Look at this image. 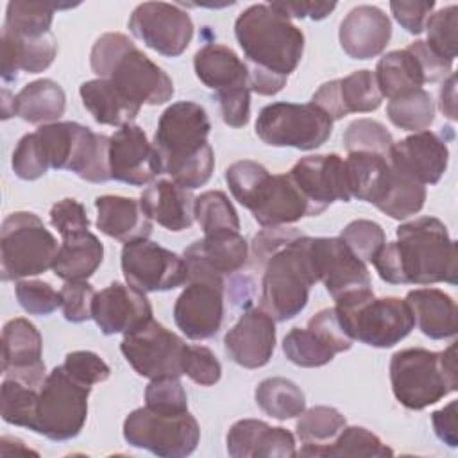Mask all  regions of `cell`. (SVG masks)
<instances>
[{"instance_id": "cell-31", "label": "cell", "mask_w": 458, "mask_h": 458, "mask_svg": "<svg viewBox=\"0 0 458 458\" xmlns=\"http://www.w3.org/2000/svg\"><path fill=\"white\" fill-rule=\"evenodd\" d=\"M140 204L152 222L174 233L184 231L195 222V197L172 179L152 181L150 186L143 190Z\"/></svg>"}, {"instance_id": "cell-26", "label": "cell", "mask_w": 458, "mask_h": 458, "mask_svg": "<svg viewBox=\"0 0 458 458\" xmlns=\"http://www.w3.org/2000/svg\"><path fill=\"white\" fill-rule=\"evenodd\" d=\"M225 352L245 369L267 365L276 349V320L261 308L243 311L240 320L225 333Z\"/></svg>"}, {"instance_id": "cell-58", "label": "cell", "mask_w": 458, "mask_h": 458, "mask_svg": "<svg viewBox=\"0 0 458 458\" xmlns=\"http://www.w3.org/2000/svg\"><path fill=\"white\" fill-rule=\"evenodd\" d=\"M302 233L295 227H265L263 231H259L254 236L252 242V256L256 265H265V261L277 252L279 249H283L284 245H288L292 240L299 238Z\"/></svg>"}, {"instance_id": "cell-57", "label": "cell", "mask_w": 458, "mask_h": 458, "mask_svg": "<svg viewBox=\"0 0 458 458\" xmlns=\"http://www.w3.org/2000/svg\"><path fill=\"white\" fill-rule=\"evenodd\" d=\"M50 224L57 229L61 238L84 233L89 229V218L84 206L75 199H63L50 209Z\"/></svg>"}, {"instance_id": "cell-13", "label": "cell", "mask_w": 458, "mask_h": 458, "mask_svg": "<svg viewBox=\"0 0 458 458\" xmlns=\"http://www.w3.org/2000/svg\"><path fill=\"white\" fill-rule=\"evenodd\" d=\"M129 445L147 449L161 458H182L197 449L200 428L190 411L161 413L147 406L136 408L123 420Z\"/></svg>"}, {"instance_id": "cell-1", "label": "cell", "mask_w": 458, "mask_h": 458, "mask_svg": "<svg viewBox=\"0 0 458 458\" xmlns=\"http://www.w3.org/2000/svg\"><path fill=\"white\" fill-rule=\"evenodd\" d=\"M374 258L379 277L390 284H456L458 254L447 227L435 216H420L395 231Z\"/></svg>"}, {"instance_id": "cell-20", "label": "cell", "mask_w": 458, "mask_h": 458, "mask_svg": "<svg viewBox=\"0 0 458 458\" xmlns=\"http://www.w3.org/2000/svg\"><path fill=\"white\" fill-rule=\"evenodd\" d=\"M310 252L318 281L336 301L352 292L370 288L367 265L338 238H310Z\"/></svg>"}, {"instance_id": "cell-11", "label": "cell", "mask_w": 458, "mask_h": 458, "mask_svg": "<svg viewBox=\"0 0 458 458\" xmlns=\"http://www.w3.org/2000/svg\"><path fill=\"white\" fill-rule=\"evenodd\" d=\"M193 68L199 81L215 91L222 120L229 127H243L250 116L249 66L234 50L220 43H208L197 50Z\"/></svg>"}, {"instance_id": "cell-54", "label": "cell", "mask_w": 458, "mask_h": 458, "mask_svg": "<svg viewBox=\"0 0 458 458\" xmlns=\"http://www.w3.org/2000/svg\"><path fill=\"white\" fill-rule=\"evenodd\" d=\"M182 374L202 386L218 383L222 376V365L211 349L204 345H188L182 358Z\"/></svg>"}, {"instance_id": "cell-61", "label": "cell", "mask_w": 458, "mask_h": 458, "mask_svg": "<svg viewBox=\"0 0 458 458\" xmlns=\"http://www.w3.org/2000/svg\"><path fill=\"white\" fill-rule=\"evenodd\" d=\"M272 5L288 18L310 16L311 20H322L336 7L335 2H274Z\"/></svg>"}, {"instance_id": "cell-5", "label": "cell", "mask_w": 458, "mask_h": 458, "mask_svg": "<svg viewBox=\"0 0 458 458\" xmlns=\"http://www.w3.org/2000/svg\"><path fill=\"white\" fill-rule=\"evenodd\" d=\"M225 181L233 197L263 227L286 225L313 216L308 199L290 174L272 175L263 165L243 159L225 170Z\"/></svg>"}, {"instance_id": "cell-41", "label": "cell", "mask_w": 458, "mask_h": 458, "mask_svg": "<svg viewBox=\"0 0 458 458\" xmlns=\"http://www.w3.org/2000/svg\"><path fill=\"white\" fill-rule=\"evenodd\" d=\"M256 404L272 419L286 420L299 417L306 410L302 390L286 377H267L254 392Z\"/></svg>"}, {"instance_id": "cell-8", "label": "cell", "mask_w": 458, "mask_h": 458, "mask_svg": "<svg viewBox=\"0 0 458 458\" xmlns=\"http://www.w3.org/2000/svg\"><path fill=\"white\" fill-rule=\"evenodd\" d=\"M336 317L344 331L365 345L386 349L406 338L415 327L411 308L399 297L376 299L372 288L336 299Z\"/></svg>"}, {"instance_id": "cell-30", "label": "cell", "mask_w": 458, "mask_h": 458, "mask_svg": "<svg viewBox=\"0 0 458 458\" xmlns=\"http://www.w3.org/2000/svg\"><path fill=\"white\" fill-rule=\"evenodd\" d=\"M182 256L188 270H204L224 277L247 263L249 245L240 231H216L193 242Z\"/></svg>"}, {"instance_id": "cell-63", "label": "cell", "mask_w": 458, "mask_h": 458, "mask_svg": "<svg viewBox=\"0 0 458 458\" xmlns=\"http://www.w3.org/2000/svg\"><path fill=\"white\" fill-rule=\"evenodd\" d=\"M440 111L449 118L456 120V75L451 73L440 88Z\"/></svg>"}, {"instance_id": "cell-27", "label": "cell", "mask_w": 458, "mask_h": 458, "mask_svg": "<svg viewBox=\"0 0 458 458\" xmlns=\"http://www.w3.org/2000/svg\"><path fill=\"white\" fill-rule=\"evenodd\" d=\"M388 161L394 168L424 186L437 184L447 168L449 148L438 134L419 131L394 143Z\"/></svg>"}, {"instance_id": "cell-42", "label": "cell", "mask_w": 458, "mask_h": 458, "mask_svg": "<svg viewBox=\"0 0 458 458\" xmlns=\"http://www.w3.org/2000/svg\"><path fill=\"white\" fill-rule=\"evenodd\" d=\"M392 166V165H390ZM426 186L392 166L390 181L383 199L376 204L379 211L395 220H404L424 208Z\"/></svg>"}, {"instance_id": "cell-55", "label": "cell", "mask_w": 458, "mask_h": 458, "mask_svg": "<svg viewBox=\"0 0 458 458\" xmlns=\"http://www.w3.org/2000/svg\"><path fill=\"white\" fill-rule=\"evenodd\" d=\"M59 293L63 315L68 322L79 324L91 318L93 299L97 292L88 281H66Z\"/></svg>"}, {"instance_id": "cell-43", "label": "cell", "mask_w": 458, "mask_h": 458, "mask_svg": "<svg viewBox=\"0 0 458 458\" xmlns=\"http://www.w3.org/2000/svg\"><path fill=\"white\" fill-rule=\"evenodd\" d=\"M59 7H68V5H57L52 2H23V0L9 2L5 9L4 30H9L18 36H27V38L45 36L52 32L50 27H52L54 13Z\"/></svg>"}, {"instance_id": "cell-10", "label": "cell", "mask_w": 458, "mask_h": 458, "mask_svg": "<svg viewBox=\"0 0 458 458\" xmlns=\"http://www.w3.org/2000/svg\"><path fill=\"white\" fill-rule=\"evenodd\" d=\"M57 250V240L38 215L29 211L7 215L0 231L2 281H20L47 272Z\"/></svg>"}, {"instance_id": "cell-44", "label": "cell", "mask_w": 458, "mask_h": 458, "mask_svg": "<svg viewBox=\"0 0 458 458\" xmlns=\"http://www.w3.org/2000/svg\"><path fill=\"white\" fill-rule=\"evenodd\" d=\"M388 120L403 131H426L435 120V104L431 95L420 88L390 98L386 106Z\"/></svg>"}, {"instance_id": "cell-35", "label": "cell", "mask_w": 458, "mask_h": 458, "mask_svg": "<svg viewBox=\"0 0 458 458\" xmlns=\"http://www.w3.org/2000/svg\"><path fill=\"white\" fill-rule=\"evenodd\" d=\"M84 107L100 125L123 127L132 123L141 106L129 100L109 79L86 81L79 88Z\"/></svg>"}, {"instance_id": "cell-38", "label": "cell", "mask_w": 458, "mask_h": 458, "mask_svg": "<svg viewBox=\"0 0 458 458\" xmlns=\"http://www.w3.org/2000/svg\"><path fill=\"white\" fill-rule=\"evenodd\" d=\"M64 109V89L52 79L29 82L14 97V114L29 123H54L63 116Z\"/></svg>"}, {"instance_id": "cell-16", "label": "cell", "mask_w": 458, "mask_h": 458, "mask_svg": "<svg viewBox=\"0 0 458 458\" xmlns=\"http://www.w3.org/2000/svg\"><path fill=\"white\" fill-rule=\"evenodd\" d=\"M188 344L168 331L154 318L143 327L123 335L120 351L127 363L141 376L148 379L182 376V358Z\"/></svg>"}, {"instance_id": "cell-40", "label": "cell", "mask_w": 458, "mask_h": 458, "mask_svg": "<svg viewBox=\"0 0 458 458\" xmlns=\"http://www.w3.org/2000/svg\"><path fill=\"white\" fill-rule=\"evenodd\" d=\"M345 426V417L333 406H313L304 410L295 426L297 437L302 442L297 454L320 456V451L327 447Z\"/></svg>"}, {"instance_id": "cell-62", "label": "cell", "mask_w": 458, "mask_h": 458, "mask_svg": "<svg viewBox=\"0 0 458 458\" xmlns=\"http://www.w3.org/2000/svg\"><path fill=\"white\" fill-rule=\"evenodd\" d=\"M433 428L437 437L447 444L449 447L458 445V435H456V401H451L447 406L437 410L431 415Z\"/></svg>"}, {"instance_id": "cell-7", "label": "cell", "mask_w": 458, "mask_h": 458, "mask_svg": "<svg viewBox=\"0 0 458 458\" xmlns=\"http://www.w3.org/2000/svg\"><path fill=\"white\" fill-rule=\"evenodd\" d=\"M310 238L301 234L265 261L259 308L276 322L297 317L308 304L310 288L318 281L310 252Z\"/></svg>"}, {"instance_id": "cell-6", "label": "cell", "mask_w": 458, "mask_h": 458, "mask_svg": "<svg viewBox=\"0 0 458 458\" xmlns=\"http://www.w3.org/2000/svg\"><path fill=\"white\" fill-rule=\"evenodd\" d=\"M395 399L410 410H424L456 392V345L433 352L422 347L397 351L390 360Z\"/></svg>"}, {"instance_id": "cell-34", "label": "cell", "mask_w": 458, "mask_h": 458, "mask_svg": "<svg viewBox=\"0 0 458 458\" xmlns=\"http://www.w3.org/2000/svg\"><path fill=\"white\" fill-rule=\"evenodd\" d=\"M415 324L431 340H445L456 335L458 310L451 295L438 288H417L406 299Z\"/></svg>"}, {"instance_id": "cell-24", "label": "cell", "mask_w": 458, "mask_h": 458, "mask_svg": "<svg viewBox=\"0 0 458 458\" xmlns=\"http://www.w3.org/2000/svg\"><path fill=\"white\" fill-rule=\"evenodd\" d=\"M43 340L39 331L27 318H11L2 331V372L34 386H43L47 379L41 360Z\"/></svg>"}, {"instance_id": "cell-50", "label": "cell", "mask_w": 458, "mask_h": 458, "mask_svg": "<svg viewBox=\"0 0 458 458\" xmlns=\"http://www.w3.org/2000/svg\"><path fill=\"white\" fill-rule=\"evenodd\" d=\"M456 25H458V7L447 5L433 13L426 21L428 47L447 61L456 57Z\"/></svg>"}, {"instance_id": "cell-36", "label": "cell", "mask_w": 458, "mask_h": 458, "mask_svg": "<svg viewBox=\"0 0 458 458\" xmlns=\"http://www.w3.org/2000/svg\"><path fill=\"white\" fill-rule=\"evenodd\" d=\"M344 165L351 197L376 206L390 181L392 166L388 157L372 152H349Z\"/></svg>"}, {"instance_id": "cell-18", "label": "cell", "mask_w": 458, "mask_h": 458, "mask_svg": "<svg viewBox=\"0 0 458 458\" xmlns=\"http://www.w3.org/2000/svg\"><path fill=\"white\" fill-rule=\"evenodd\" d=\"M129 30L157 54L177 57L188 48L193 38V21L179 5L143 2L132 11Z\"/></svg>"}, {"instance_id": "cell-23", "label": "cell", "mask_w": 458, "mask_h": 458, "mask_svg": "<svg viewBox=\"0 0 458 458\" xmlns=\"http://www.w3.org/2000/svg\"><path fill=\"white\" fill-rule=\"evenodd\" d=\"M91 318L104 335H129L152 320V306L145 292L122 283H111L93 299Z\"/></svg>"}, {"instance_id": "cell-21", "label": "cell", "mask_w": 458, "mask_h": 458, "mask_svg": "<svg viewBox=\"0 0 458 458\" xmlns=\"http://www.w3.org/2000/svg\"><path fill=\"white\" fill-rule=\"evenodd\" d=\"M111 179L143 186L163 174L159 154L141 127L127 123L109 136Z\"/></svg>"}, {"instance_id": "cell-32", "label": "cell", "mask_w": 458, "mask_h": 458, "mask_svg": "<svg viewBox=\"0 0 458 458\" xmlns=\"http://www.w3.org/2000/svg\"><path fill=\"white\" fill-rule=\"evenodd\" d=\"M55 54L57 41L52 32L27 38L2 30V79L13 82L18 79V72L39 73L54 63Z\"/></svg>"}, {"instance_id": "cell-59", "label": "cell", "mask_w": 458, "mask_h": 458, "mask_svg": "<svg viewBox=\"0 0 458 458\" xmlns=\"http://www.w3.org/2000/svg\"><path fill=\"white\" fill-rule=\"evenodd\" d=\"M435 9V2H390V11L397 23L410 34H420Z\"/></svg>"}, {"instance_id": "cell-19", "label": "cell", "mask_w": 458, "mask_h": 458, "mask_svg": "<svg viewBox=\"0 0 458 458\" xmlns=\"http://www.w3.org/2000/svg\"><path fill=\"white\" fill-rule=\"evenodd\" d=\"M352 342L335 308H326L313 315L306 327H293L284 336L283 352L297 367L315 369L329 363L338 352L349 351Z\"/></svg>"}, {"instance_id": "cell-3", "label": "cell", "mask_w": 458, "mask_h": 458, "mask_svg": "<svg viewBox=\"0 0 458 458\" xmlns=\"http://www.w3.org/2000/svg\"><path fill=\"white\" fill-rule=\"evenodd\" d=\"M89 64L100 79H109L138 106H159L174 95V82L168 73L150 61L125 34H102L91 48Z\"/></svg>"}, {"instance_id": "cell-53", "label": "cell", "mask_w": 458, "mask_h": 458, "mask_svg": "<svg viewBox=\"0 0 458 458\" xmlns=\"http://www.w3.org/2000/svg\"><path fill=\"white\" fill-rule=\"evenodd\" d=\"M48 163L36 132L25 134L13 152V170L23 181H36L48 172Z\"/></svg>"}, {"instance_id": "cell-51", "label": "cell", "mask_w": 458, "mask_h": 458, "mask_svg": "<svg viewBox=\"0 0 458 458\" xmlns=\"http://www.w3.org/2000/svg\"><path fill=\"white\" fill-rule=\"evenodd\" d=\"M145 406L161 413L188 411V397L179 377L165 376L150 379L145 388Z\"/></svg>"}, {"instance_id": "cell-49", "label": "cell", "mask_w": 458, "mask_h": 458, "mask_svg": "<svg viewBox=\"0 0 458 458\" xmlns=\"http://www.w3.org/2000/svg\"><path fill=\"white\" fill-rule=\"evenodd\" d=\"M340 238L363 263H372L386 243L383 227L372 220H354L342 229Z\"/></svg>"}, {"instance_id": "cell-14", "label": "cell", "mask_w": 458, "mask_h": 458, "mask_svg": "<svg viewBox=\"0 0 458 458\" xmlns=\"http://www.w3.org/2000/svg\"><path fill=\"white\" fill-rule=\"evenodd\" d=\"M331 131L333 120L311 102H274L265 106L256 120L258 138L270 147L313 150L329 140Z\"/></svg>"}, {"instance_id": "cell-52", "label": "cell", "mask_w": 458, "mask_h": 458, "mask_svg": "<svg viewBox=\"0 0 458 458\" xmlns=\"http://www.w3.org/2000/svg\"><path fill=\"white\" fill-rule=\"evenodd\" d=\"M14 292L20 306L30 315H50L61 306V293L45 281L20 279Z\"/></svg>"}, {"instance_id": "cell-56", "label": "cell", "mask_w": 458, "mask_h": 458, "mask_svg": "<svg viewBox=\"0 0 458 458\" xmlns=\"http://www.w3.org/2000/svg\"><path fill=\"white\" fill-rule=\"evenodd\" d=\"M63 367L79 381L88 386L102 383L109 377L111 369L109 365L91 351H73L68 352L64 358Z\"/></svg>"}, {"instance_id": "cell-39", "label": "cell", "mask_w": 458, "mask_h": 458, "mask_svg": "<svg viewBox=\"0 0 458 458\" xmlns=\"http://www.w3.org/2000/svg\"><path fill=\"white\" fill-rule=\"evenodd\" d=\"M376 81L383 97L395 98L426 84V77L419 59L408 47L383 55L376 66Z\"/></svg>"}, {"instance_id": "cell-17", "label": "cell", "mask_w": 458, "mask_h": 458, "mask_svg": "<svg viewBox=\"0 0 458 458\" xmlns=\"http://www.w3.org/2000/svg\"><path fill=\"white\" fill-rule=\"evenodd\" d=\"M120 263L127 284L145 293L174 290L184 284L190 276L184 256H179L148 238L125 243Z\"/></svg>"}, {"instance_id": "cell-46", "label": "cell", "mask_w": 458, "mask_h": 458, "mask_svg": "<svg viewBox=\"0 0 458 458\" xmlns=\"http://www.w3.org/2000/svg\"><path fill=\"white\" fill-rule=\"evenodd\" d=\"M193 215L204 234L216 231H240V218L224 191L211 190L195 197Z\"/></svg>"}, {"instance_id": "cell-47", "label": "cell", "mask_w": 458, "mask_h": 458, "mask_svg": "<svg viewBox=\"0 0 458 458\" xmlns=\"http://www.w3.org/2000/svg\"><path fill=\"white\" fill-rule=\"evenodd\" d=\"M394 451L377 435L361 426H345L338 437L320 451V456H392Z\"/></svg>"}, {"instance_id": "cell-9", "label": "cell", "mask_w": 458, "mask_h": 458, "mask_svg": "<svg viewBox=\"0 0 458 458\" xmlns=\"http://www.w3.org/2000/svg\"><path fill=\"white\" fill-rule=\"evenodd\" d=\"M36 134L50 168L70 170L88 182L111 181L109 136L77 122L47 123Z\"/></svg>"}, {"instance_id": "cell-22", "label": "cell", "mask_w": 458, "mask_h": 458, "mask_svg": "<svg viewBox=\"0 0 458 458\" xmlns=\"http://www.w3.org/2000/svg\"><path fill=\"white\" fill-rule=\"evenodd\" d=\"M288 174L308 199L313 216L326 211L336 200H351L345 165L338 154L306 156Z\"/></svg>"}, {"instance_id": "cell-25", "label": "cell", "mask_w": 458, "mask_h": 458, "mask_svg": "<svg viewBox=\"0 0 458 458\" xmlns=\"http://www.w3.org/2000/svg\"><path fill=\"white\" fill-rule=\"evenodd\" d=\"M383 102L374 72L356 70L344 79L324 82L311 97V104L320 107L333 122L351 113L376 111Z\"/></svg>"}, {"instance_id": "cell-28", "label": "cell", "mask_w": 458, "mask_h": 458, "mask_svg": "<svg viewBox=\"0 0 458 458\" xmlns=\"http://www.w3.org/2000/svg\"><path fill=\"white\" fill-rule=\"evenodd\" d=\"M392 36L390 18L376 5H358L340 23L338 39L344 52L352 59L379 55Z\"/></svg>"}, {"instance_id": "cell-60", "label": "cell", "mask_w": 458, "mask_h": 458, "mask_svg": "<svg viewBox=\"0 0 458 458\" xmlns=\"http://www.w3.org/2000/svg\"><path fill=\"white\" fill-rule=\"evenodd\" d=\"M408 50L413 52V55L419 59L426 82H437L451 75L453 72V61H447L440 57L437 52H433L426 41H413L408 45Z\"/></svg>"}, {"instance_id": "cell-33", "label": "cell", "mask_w": 458, "mask_h": 458, "mask_svg": "<svg viewBox=\"0 0 458 458\" xmlns=\"http://www.w3.org/2000/svg\"><path fill=\"white\" fill-rule=\"evenodd\" d=\"M97 227L118 242L129 243L148 238L152 220L141 209L140 200L120 195H102L95 199Z\"/></svg>"}, {"instance_id": "cell-64", "label": "cell", "mask_w": 458, "mask_h": 458, "mask_svg": "<svg viewBox=\"0 0 458 458\" xmlns=\"http://www.w3.org/2000/svg\"><path fill=\"white\" fill-rule=\"evenodd\" d=\"M2 97H4V100H2V118L7 120L9 116L14 114V97H11V93L7 89L2 91Z\"/></svg>"}, {"instance_id": "cell-37", "label": "cell", "mask_w": 458, "mask_h": 458, "mask_svg": "<svg viewBox=\"0 0 458 458\" xmlns=\"http://www.w3.org/2000/svg\"><path fill=\"white\" fill-rule=\"evenodd\" d=\"M104 258L100 240L89 233H77L63 238L54 258L52 270L63 281H86L95 274Z\"/></svg>"}, {"instance_id": "cell-48", "label": "cell", "mask_w": 458, "mask_h": 458, "mask_svg": "<svg viewBox=\"0 0 458 458\" xmlns=\"http://www.w3.org/2000/svg\"><path fill=\"white\" fill-rule=\"evenodd\" d=\"M394 138L388 129L370 118H358L351 122L344 132V145L347 152H372L388 157Z\"/></svg>"}, {"instance_id": "cell-2", "label": "cell", "mask_w": 458, "mask_h": 458, "mask_svg": "<svg viewBox=\"0 0 458 458\" xmlns=\"http://www.w3.org/2000/svg\"><path fill=\"white\" fill-rule=\"evenodd\" d=\"M211 122L206 109L190 100L168 106L154 134L163 174L186 190L204 186L213 174L215 156L208 143Z\"/></svg>"}, {"instance_id": "cell-15", "label": "cell", "mask_w": 458, "mask_h": 458, "mask_svg": "<svg viewBox=\"0 0 458 458\" xmlns=\"http://www.w3.org/2000/svg\"><path fill=\"white\" fill-rule=\"evenodd\" d=\"M186 283L175 301L174 320L191 340L211 338L224 320V277L204 270H190Z\"/></svg>"}, {"instance_id": "cell-29", "label": "cell", "mask_w": 458, "mask_h": 458, "mask_svg": "<svg viewBox=\"0 0 458 458\" xmlns=\"http://www.w3.org/2000/svg\"><path fill=\"white\" fill-rule=\"evenodd\" d=\"M227 453L233 458H292L295 438L286 428H272L265 420L242 419L227 433Z\"/></svg>"}, {"instance_id": "cell-4", "label": "cell", "mask_w": 458, "mask_h": 458, "mask_svg": "<svg viewBox=\"0 0 458 458\" xmlns=\"http://www.w3.org/2000/svg\"><path fill=\"white\" fill-rule=\"evenodd\" d=\"M234 36L252 70L290 77L304 52V34L272 4H254L234 21Z\"/></svg>"}, {"instance_id": "cell-12", "label": "cell", "mask_w": 458, "mask_h": 458, "mask_svg": "<svg viewBox=\"0 0 458 458\" xmlns=\"http://www.w3.org/2000/svg\"><path fill=\"white\" fill-rule=\"evenodd\" d=\"M91 386L73 377L63 365L48 372L39 388L32 431L55 440H70L81 433L88 417Z\"/></svg>"}, {"instance_id": "cell-45", "label": "cell", "mask_w": 458, "mask_h": 458, "mask_svg": "<svg viewBox=\"0 0 458 458\" xmlns=\"http://www.w3.org/2000/svg\"><path fill=\"white\" fill-rule=\"evenodd\" d=\"M39 388L16 377H4L0 390V411L7 424L32 429Z\"/></svg>"}]
</instances>
